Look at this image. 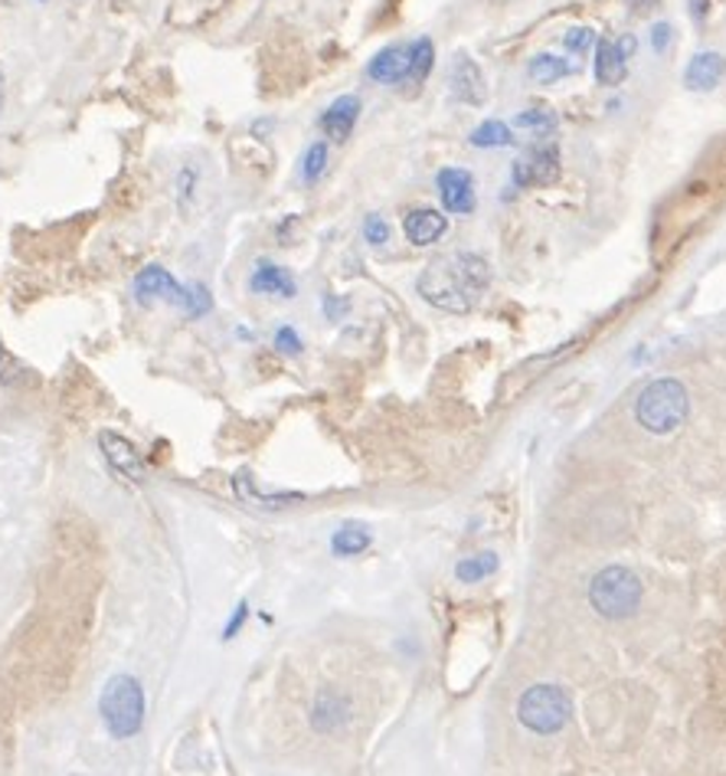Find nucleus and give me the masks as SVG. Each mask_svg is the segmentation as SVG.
I'll list each match as a JSON object with an SVG mask.
<instances>
[{
	"instance_id": "f257e3e1",
	"label": "nucleus",
	"mask_w": 726,
	"mask_h": 776,
	"mask_svg": "<svg viewBox=\"0 0 726 776\" xmlns=\"http://www.w3.org/2000/svg\"><path fill=\"white\" fill-rule=\"evenodd\" d=\"M488 262L475 252H458L452 259H439L432 262L422 275H419V292L445 308V311H468L478 298V292L488 288Z\"/></svg>"
},
{
	"instance_id": "f03ea898",
	"label": "nucleus",
	"mask_w": 726,
	"mask_h": 776,
	"mask_svg": "<svg viewBox=\"0 0 726 776\" xmlns=\"http://www.w3.org/2000/svg\"><path fill=\"white\" fill-rule=\"evenodd\" d=\"M687 391L684 383L674 380V377H664V380H654L648 383L644 391L638 394V404H635V417L638 423L654 433V436H664V433H674L684 417H687Z\"/></svg>"
},
{
	"instance_id": "7ed1b4c3",
	"label": "nucleus",
	"mask_w": 726,
	"mask_h": 776,
	"mask_svg": "<svg viewBox=\"0 0 726 776\" xmlns=\"http://www.w3.org/2000/svg\"><path fill=\"white\" fill-rule=\"evenodd\" d=\"M99 714L115 740H128L145 724V691L132 675H112L99 698Z\"/></svg>"
},
{
	"instance_id": "20e7f679",
	"label": "nucleus",
	"mask_w": 726,
	"mask_h": 776,
	"mask_svg": "<svg viewBox=\"0 0 726 776\" xmlns=\"http://www.w3.org/2000/svg\"><path fill=\"white\" fill-rule=\"evenodd\" d=\"M589 600L605 619H625L641 603V580L625 567H605L592 577Z\"/></svg>"
},
{
	"instance_id": "39448f33",
	"label": "nucleus",
	"mask_w": 726,
	"mask_h": 776,
	"mask_svg": "<svg viewBox=\"0 0 726 776\" xmlns=\"http://www.w3.org/2000/svg\"><path fill=\"white\" fill-rule=\"evenodd\" d=\"M517 717L527 730L533 734H556L569 724L573 717V701L563 688L556 685H537L530 688L520 704H517Z\"/></svg>"
},
{
	"instance_id": "423d86ee",
	"label": "nucleus",
	"mask_w": 726,
	"mask_h": 776,
	"mask_svg": "<svg viewBox=\"0 0 726 776\" xmlns=\"http://www.w3.org/2000/svg\"><path fill=\"white\" fill-rule=\"evenodd\" d=\"M135 298L141 305H151V301H171V305H181L187 311L190 305V288H181L174 282V275L161 266H148L135 275Z\"/></svg>"
},
{
	"instance_id": "0eeeda50",
	"label": "nucleus",
	"mask_w": 726,
	"mask_h": 776,
	"mask_svg": "<svg viewBox=\"0 0 726 776\" xmlns=\"http://www.w3.org/2000/svg\"><path fill=\"white\" fill-rule=\"evenodd\" d=\"M99 446H102V453H106V463H109V469L119 476V479H125V482H145V463H141V456L135 453V446L125 440V436H119V433H102L99 436Z\"/></svg>"
},
{
	"instance_id": "6e6552de",
	"label": "nucleus",
	"mask_w": 726,
	"mask_h": 776,
	"mask_svg": "<svg viewBox=\"0 0 726 776\" xmlns=\"http://www.w3.org/2000/svg\"><path fill=\"white\" fill-rule=\"evenodd\" d=\"M559 177V151L550 148H537L530 158H520L514 164V181L517 187H546Z\"/></svg>"
},
{
	"instance_id": "1a4fd4ad",
	"label": "nucleus",
	"mask_w": 726,
	"mask_h": 776,
	"mask_svg": "<svg viewBox=\"0 0 726 776\" xmlns=\"http://www.w3.org/2000/svg\"><path fill=\"white\" fill-rule=\"evenodd\" d=\"M439 197L448 213H471L475 210V184L471 174L462 168H445L439 174Z\"/></svg>"
},
{
	"instance_id": "9d476101",
	"label": "nucleus",
	"mask_w": 726,
	"mask_h": 776,
	"mask_svg": "<svg viewBox=\"0 0 726 776\" xmlns=\"http://www.w3.org/2000/svg\"><path fill=\"white\" fill-rule=\"evenodd\" d=\"M448 86H452V93H455L462 102H468V106H481V102H484V93H488L484 73H481L478 63L468 60V57H458V60L452 63V70H448Z\"/></svg>"
},
{
	"instance_id": "9b49d317",
	"label": "nucleus",
	"mask_w": 726,
	"mask_h": 776,
	"mask_svg": "<svg viewBox=\"0 0 726 776\" xmlns=\"http://www.w3.org/2000/svg\"><path fill=\"white\" fill-rule=\"evenodd\" d=\"M357 119H360V99H357V96H341V99H334V102L328 106V112L321 115V128H324L328 138L347 141V135L354 132Z\"/></svg>"
},
{
	"instance_id": "f8f14e48",
	"label": "nucleus",
	"mask_w": 726,
	"mask_h": 776,
	"mask_svg": "<svg viewBox=\"0 0 726 776\" xmlns=\"http://www.w3.org/2000/svg\"><path fill=\"white\" fill-rule=\"evenodd\" d=\"M723 76H726V57L719 53H697L684 70L687 89H697V93H710L713 86H719Z\"/></svg>"
},
{
	"instance_id": "ddd939ff",
	"label": "nucleus",
	"mask_w": 726,
	"mask_h": 776,
	"mask_svg": "<svg viewBox=\"0 0 726 776\" xmlns=\"http://www.w3.org/2000/svg\"><path fill=\"white\" fill-rule=\"evenodd\" d=\"M406 73H409V50H403V47H386V50H380V53L370 60V66H367V76H370L373 83H383V86L403 83Z\"/></svg>"
},
{
	"instance_id": "4468645a",
	"label": "nucleus",
	"mask_w": 726,
	"mask_h": 776,
	"mask_svg": "<svg viewBox=\"0 0 726 776\" xmlns=\"http://www.w3.org/2000/svg\"><path fill=\"white\" fill-rule=\"evenodd\" d=\"M628 73V57L612 40H595V79L602 86H618Z\"/></svg>"
},
{
	"instance_id": "2eb2a0df",
	"label": "nucleus",
	"mask_w": 726,
	"mask_h": 776,
	"mask_svg": "<svg viewBox=\"0 0 726 776\" xmlns=\"http://www.w3.org/2000/svg\"><path fill=\"white\" fill-rule=\"evenodd\" d=\"M445 226L448 223H445V217L439 210H413L406 217V236L416 246H432L445 233Z\"/></svg>"
},
{
	"instance_id": "dca6fc26",
	"label": "nucleus",
	"mask_w": 726,
	"mask_h": 776,
	"mask_svg": "<svg viewBox=\"0 0 726 776\" xmlns=\"http://www.w3.org/2000/svg\"><path fill=\"white\" fill-rule=\"evenodd\" d=\"M249 288H253V292H262V295H282V298H292V295H295V279H292L282 266H269V262H262V266L253 272Z\"/></svg>"
},
{
	"instance_id": "f3484780",
	"label": "nucleus",
	"mask_w": 726,
	"mask_h": 776,
	"mask_svg": "<svg viewBox=\"0 0 726 776\" xmlns=\"http://www.w3.org/2000/svg\"><path fill=\"white\" fill-rule=\"evenodd\" d=\"M344 720H347V701H344V698H337V694H321V698H318V704H315L311 724H315L321 734H328V730L341 727Z\"/></svg>"
},
{
	"instance_id": "a211bd4d",
	"label": "nucleus",
	"mask_w": 726,
	"mask_h": 776,
	"mask_svg": "<svg viewBox=\"0 0 726 776\" xmlns=\"http://www.w3.org/2000/svg\"><path fill=\"white\" fill-rule=\"evenodd\" d=\"M331 547H334V554H341V557H357V554H364V551L370 547V531H367L364 525H344V528L334 534Z\"/></svg>"
},
{
	"instance_id": "6ab92c4d",
	"label": "nucleus",
	"mask_w": 726,
	"mask_h": 776,
	"mask_svg": "<svg viewBox=\"0 0 726 776\" xmlns=\"http://www.w3.org/2000/svg\"><path fill=\"white\" fill-rule=\"evenodd\" d=\"M527 73H530V79H537V83H556V79L569 76V73H573V66H569V63H563L559 57L540 53V57H533V60H530Z\"/></svg>"
},
{
	"instance_id": "aec40b11",
	"label": "nucleus",
	"mask_w": 726,
	"mask_h": 776,
	"mask_svg": "<svg viewBox=\"0 0 726 776\" xmlns=\"http://www.w3.org/2000/svg\"><path fill=\"white\" fill-rule=\"evenodd\" d=\"M497 570V557L494 554H475V557H465L458 567H455V577L462 583H478L484 577H491Z\"/></svg>"
},
{
	"instance_id": "412c9836",
	"label": "nucleus",
	"mask_w": 726,
	"mask_h": 776,
	"mask_svg": "<svg viewBox=\"0 0 726 776\" xmlns=\"http://www.w3.org/2000/svg\"><path fill=\"white\" fill-rule=\"evenodd\" d=\"M432 60H435V47H432V40H416L413 47H409V79H416V83H422L426 76H429V70H432Z\"/></svg>"
},
{
	"instance_id": "4be33fe9",
	"label": "nucleus",
	"mask_w": 726,
	"mask_h": 776,
	"mask_svg": "<svg viewBox=\"0 0 726 776\" xmlns=\"http://www.w3.org/2000/svg\"><path fill=\"white\" fill-rule=\"evenodd\" d=\"M471 145L475 148H504V145H510V128L504 122H484L471 132Z\"/></svg>"
},
{
	"instance_id": "5701e85b",
	"label": "nucleus",
	"mask_w": 726,
	"mask_h": 776,
	"mask_svg": "<svg viewBox=\"0 0 726 776\" xmlns=\"http://www.w3.org/2000/svg\"><path fill=\"white\" fill-rule=\"evenodd\" d=\"M517 128H527V132H537V135H546L556 128V115L550 109H527L514 119Z\"/></svg>"
},
{
	"instance_id": "b1692460",
	"label": "nucleus",
	"mask_w": 726,
	"mask_h": 776,
	"mask_svg": "<svg viewBox=\"0 0 726 776\" xmlns=\"http://www.w3.org/2000/svg\"><path fill=\"white\" fill-rule=\"evenodd\" d=\"M324 168H328V145H324V141H318V145H311V148H308L302 174H305V181H308V184H315V181L324 174Z\"/></svg>"
},
{
	"instance_id": "393cba45",
	"label": "nucleus",
	"mask_w": 726,
	"mask_h": 776,
	"mask_svg": "<svg viewBox=\"0 0 726 776\" xmlns=\"http://www.w3.org/2000/svg\"><path fill=\"white\" fill-rule=\"evenodd\" d=\"M563 47L573 50V53H589V47H595V30L589 27H576L563 37Z\"/></svg>"
},
{
	"instance_id": "a878e982",
	"label": "nucleus",
	"mask_w": 726,
	"mask_h": 776,
	"mask_svg": "<svg viewBox=\"0 0 726 776\" xmlns=\"http://www.w3.org/2000/svg\"><path fill=\"white\" fill-rule=\"evenodd\" d=\"M364 236H367V243H373V246L386 243V239H390V226H386V220H380V217H367V223H364Z\"/></svg>"
},
{
	"instance_id": "bb28decb",
	"label": "nucleus",
	"mask_w": 726,
	"mask_h": 776,
	"mask_svg": "<svg viewBox=\"0 0 726 776\" xmlns=\"http://www.w3.org/2000/svg\"><path fill=\"white\" fill-rule=\"evenodd\" d=\"M670 24H654L651 27V47H654V53H667V47H670Z\"/></svg>"
},
{
	"instance_id": "cd10ccee",
	"label": "nucleus",
	"mask_w": 726,
	"mask_h": 776,
	"mask_svg": "<svg viewBox=\"0 0 726 776\" xmlns=\"http://www.w3.org/2000/svg\"><path fill=\"white\" fill-rule=\"evenodd\" d=\"M275 347H282L285 354H298V350H302V341H298V334H295L292 328H279V334H275Z\"/></svg>"
},
{
	"instance_id": "c85d7f7f",
	"label": "nucleus",
	"mask_w": 726,
	"mask_h": 776,
	"mask_svg": "<svg viewBox=\"0 0 726 776\" xmlns=\"http://www.w3.org/2000/svg\"><path fill=\"white\" fill-rule=\"evenodd\" d=\"M246 613H249V606H246V603H243V606H239V613H236V616H233V623H230V626H226V639H233V636H236V629H239V626H243V619H246Z\"/></svg>"
},
{
	"instance_id": "c756f323",
	"label": "nucleus",
	"mask_w": 726,
	"mask_h": 776,
	"mask_svg": "<svg viewBox=\"0 0 726 776\" xmlns=\"http://www.w3.org/2000/svg\"><path fill=\"white\" fill-rule=\"evenodd\" d=\"M628 8H631L635 14H651V11L657 8V0H628Z\"/></svg>"
},
{
	"instance_id": "7c9ffc66",
	"label": "nucleus",
	"mask_w": 726,
	"mask_h": 776,
	"mask_svg": "<svg viewBox=\"0 0 726 776\" xmlns=\"http://www.w3.org/2000/svg\"><path fill=\"white\" fill-rule=\"evenodd\" d=\"M0 112H4V73H0Z\"/></svg>"
}]
</instances>
